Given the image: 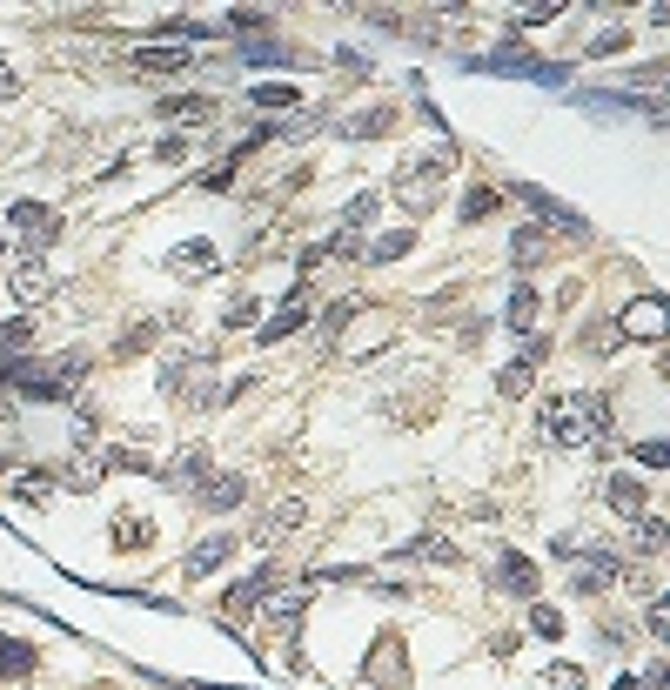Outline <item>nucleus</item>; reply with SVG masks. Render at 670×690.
<instances>
[{
  "instance_id": "obj_4",
  "label": "nucleus",
  "mask_w": 670,
  "mask_h": 690,
  "mask_svg": "<svg viewBox=\"0 0 670 690\" xmlns=\"http://www.w3.org/2000/svg\"><path fill=\"white\" fill-rule=\"evenodd\" d=\"M510 195L523 201V208H536L543 222H557V235H583V228H590V222L577 215V208H563L557 195H543V188H530V181H510Z\"/></svg>"
},
{
  "instance_id": "obj_13",
  "label": "nucleus",
  "mask_w": 670,
  "mask_h": 690,
  "mask_svg": "<svg viewBox=\"0 0 670 690\" xmlns=\"http://www.w3.org/2000/svg\"><path fill=\"white\" fill-rule=\"evenodd\" d=\"M34 664H41V650L27 637H0V677H34Z\"/></svg>"
},
{
  "instance_id": "obj_12",
  "label": "nucleus",
  "mask_w": 670,
  "mask_h": 690,
  "mask_svg": "<svg viewBox=\"0 0 670 690\" xmlns=\"http://www.w3.org/2000/svg\"><path fill=\"white\" fill-rule=\"evenodd\" d=\"M610 510H617V516H630V523H637V516L650 510V490H644V483H637V476H610Z\"/></svg>"
},
{
  "instance_id": "obj_17",
  "label": "nucleus",
  "mask_w": 670,
  "mask_h": 690,
  "mask_svg": "<svg viewBox=\"0 0 670 690\" xmlns=\"http://www.w3.org/2000/svg\"><path fill=\"white\" fill-rule=\"evenodd\" d=\"M496 577L510 583V590H523V597H530V590H536V570H530V563H523V557H503V563H496Z\"/></svg>"
},
{
  "instance_id": "obj_6",
  "label": "nucleus",
  "mask_w": 670,
  "mask_h": 690,
  "mask_svg": "<svg viewBox=\"0 0 670 690\" xmlns=\"http://www.w3.org/2000/svg\"><path fill=\"white\" fill-rule=\"evenodd\" d=\"M188 67H195L188 47H141V54H134V74H155V81H175Z\"/></svg>"
},
{
  "instance_id": "obj_14",
  "label": "nucleus",
  "mask_w": 670,
  "mask_h": 690,
  "mask_svg": "<svg viewBox=\"0 0 670 690\" xmlns=\"http://www.w3.org/2000/svg\"><path fill=\"white\" fill-rule=\"evenodd\" d=\"M242 496H248L242 476H215V483H201V503H208V510H242Z\"/></svg>"
},
{
  "instance_id": "obj_30",
  "label": "nucleus",
  "mask_w": 670,
  "mask_h": 690,
  "mask_svg": "<svg viewBox=\"0 0 670 690\" xmlns=\"http://www.w3.org/2000/svg\"><path fill=\"white\" fill-rule=\"evenodd\" d=\"M409 242H416V235H382V242H376V262H396Z\"/></svg>"
},
{
  "instance_id": "obj_34",
  "label": "nucleus",
  "mask_w": 670,
  "mask_h": 690,
  "mask_svg": "<svg viewBox=\"0 0 670 690\" xmlns=\"http://www.w3.org/2000/svg\"><path fill=\"white\" fill-rule=\"evenodd\" d=\"M208 690H228V684H208Z\"/></svg>"
},
{
  "instance_id": "obj_27",
  "label": "nucleus",
  "mask_w": 670,
  "mask_h": 690,
  "mask_svg": "<svg viewBox=\"0 0 670 690\" xmlns=\"http://www.w3.org/2000/svg\"><path fill=\"white\" fill-rule=\"evenodd\" d=\"M530 315H536V295L516 289V295H510V329H530Z\"/></svg>"
},
{
  "instance_id": "obj_8",
  "label": "nucleus",
  "mask_w": 670,
  "mask_h": 690,
  "mask_svg": "<svg viewBox=\"0 0 670 690\" xmlns=\"http://www.w3.org/2000/svg\"><path fill=\"white\" fill-rule=\"evenodd\" d=\"M624 329H637V342H664V302H657V295H637L624 309Z\"/></svg>"
},
{
  "instance_id": "obj_29",
  "label": "nucleus",
  "mask_w": 670,
  "mask_h": 690,
  "mask_svg": "<svg viewBox=\"0 0 670 690\" xmlns=\"http://www.w3.org/2000/svg\"><path fill=\"white\" fill-rule=\"evenodd\" d=\"M114 536H121V543H141V536H155V530H148L141 516H121V523H114Z\"/></svg>"
},
{
  "instance_id": "obj_11",
  "label": "nucleus",
  "mask_w": 670,
  "mask_h": 690,
  "mask_svg": "<svg viewBox=\"0 0 670 690\" xmlns=\"http://www.w3.org/2000/svg\"><path fill=\"white\" fill-rule=\"evenodd\" d=\"M161 121H175V128H208V121H215V101H201V94L161 101Z\"/></svg>"
},
{
  "instance_id": "obj_22",
  "label": "nucleus",
  "mask_w": 670,
  "mask_h": 690,
  "mask_svg": "<svg viewBox=\"0 0 670 690\" xmlns=\"http://www.w3.org/2000/svg\"><path fill=\"white\" fill-rule=\"evenodd\" d=\"M490 208H496V188H469V195H463V222H483Z\"/></svg>"
},
{
  "instance_id": "obj_31",
  "label": "nucleus",
  "mask_w": 670,
  "mask_h": 690,
  "mask_svg": "<svg viewBox=\"0 0 670 690\" xmlns=\"http://www.w3.org/2000/svg\"><path fill=\"white\" fill-rule=\"evenodd\" d=\"M637 456H644L650 469H664V436H650V443H637Z\"/></svg>"
},
{
  "instance_id": "obj_33",
  "label": "nucleus",
  "mask_w": 670,
  "mask_h": 690,
  "mask_svg": "<svg viewBox=\"0 0 670 690\" xmlns=\"http://www.w3.org/2000/svg\"><path fill=\"white\" fill-rule=\"evenodd\" d=\"M610 690H644V684H637V677H617V684H610Z\"/></svg>"
},
{
  "instance_id": "obj_18",
  "label": "nucleus",
  "mask_w": 670,
  "mask_h": 690,
  "mask_svg": "<svg viewBox=\"0 0 670 690\" xmlns=\"http://www.w3.org/2000/svg\"><path fill=\"white\" fill-rule=\"evenodd\" d=\"M255 315H262V302H255V295H228V309H222V322H228V329H248V322H255Z\"/></svg>"
},
{
  "instance_id": "obj_32",
  "label": "nucleus",
  "mask_w": 670,
  "mask_h": 690,
  "mask_svg": "<svg viewBox=\"0 0 670 690\" xmlns=\"http://www.w3.org/2000/svg\"><path fill=\"white\" fill-rule=\"evenodd\" d=\"M14 88H21V81H14V74H7V61H0V101H7Z\"/></svg>"
},
{
  "instance_id": "obj_9",
  "label": "nucleus",
  "mask_w": 670,
  "mask_h": 690,
  "mask_svg": "<svg viewBox=\"0 0 670 690\" xmlns=\"http://www.w3.org/2000/svg\"><path fill=\"white\" fill-rule=\"evenodd\" d=\"M228 557H235V536H201L195 550H188V577H215Z\"/></svg>"
},
{
  "instance_id": "obj_21",
  "label": "nucleus",
  "mask_w": 670,
  "mask_h": 690,
  "mask_svg": "<svg viewBox=\"0 0 670 690\" xmlns=\"http://www.w3.org/2000/svg\"><path fill=\"white\" fill-rule=\"evenodd\" d=\"M175 483H208V449H188V456H181Z\"/></svg>"
},
{
  "instance_id": "obj_26",
  "label": "nucleus",
  "mask_w": 670,
  "mask_h": 690,
  "mask_svg": "<svg viewBox=\"0 0 670 690\" xmlns=\"http://www.w3.org/2000/svg\"><path fill=\"white\" fill-rule=\"evenodd\" d=\"M530 630H536V637H563V617L550 610V603H536V610H530Z\"/></svg>"
},
{
  "instance_id": "obj_25",
  "label": "nucleus",
  "mask_w": 670,
  "mask_h": 690,
  "mask_svg": "<svg viewBox=\"0 0 670 690\" xmlns=\"http://www.w3.org/2000/svg\"><path fill=\"white\" fill-rule=\"evenodd\" d=\"M496 389H503V396H523V389H530V362H510V369L496 376Z\"/></svg>"
},
{
  "instance_id": "obj_3",
  "label": "nucleus",
  "mask_w": 670,
  "mask_h": 690,
  "mask_svg": "<svg viewBox=\"0 0 670 690\" xmlns=\"http://www.w3.org/2000/svg\"><path fill=\"white\" fill-rule=\"evenodd\" d=\"M161 382H168L181 402H208V396H215V389H208V356H201V349H181V356H168Z\"/></svg>"
},
{
  "instance_id": "obj_10",
  "label": "nucleus",
  "mask_w": 670,
  "mask_h": 690,
  "mask_svg": "<svg viewBox=\"0 0 670 690\" xmlns=\"http://www.w3.org/2000/svg\"><path fill=\"white\" fill-rule=\"evenodd\" d=\"M262 603H268V570H255L248 583H235V590H228L222 610L235 617V624H242V617H255V610H262Z\"/></svg>"
},
{
  "instance_id": "obj_28",
  "label": "nucleus",
  "mask_w": 670,
  "mask_h": 690,
  "mask_svg": "<svg viewBox=\"0 0 670 690\" xmlns=\"http://www.w3.org/2000/svg\"><path fill=\"white\" fill-rule=\"evenodd\" d=\"M583 349H590V356H610V349H617V329H610V322H597V329H590V342H583Z\"/></svg>"
},
{
  "instance_id": "obj_24",
  "label": "nucleus",
  "mask_w": 670,
  "mask_h": 690,
  "mask_svg": "<svg viewBox=\"0 0 670 690\" xmlns=\"http://www.w3.org/2000/svg\"><path fill=\"white\" fill-rule=\"evenodd\" d=\"M255 101H262V108H295L302 94H295V88H282V81H262V88H255Z\"/></svg>"
},
{
  "instance_id": "obj_5",
  "label": "nucleus",
  "mask_w": 670,
  "mask_h": 690,
  "mask_svg": "<svg viewBox=\"0 0 670 690\" xmlns=\"http://www.w3.org/2000/svg\"><path fill=\"white\" fill-rule=\"evenodd\" d=\"M7 222L21 228V242H34V248H47L54 235H61V215L41 208V201H14V208H7Z\"/></svg>"
},
{
  "instance_id": "obj_15",
  "label": "nucleus",
  "mask_w": 670,
  "mask_h": 690,
  "mask_svg": "<svg viewBox=\"0 0 670 690\" xmlns=\"http://www.w3.org/2000/svg\"><path fill=\"white\" fill-rule=\"evenodd\" d=\"M168 268H175V275H208V268H215V248H208V242H181L175 255H168Z\"/></svg>"
},
{
  "instance_id": "obj_20",
  "label": "nucleus",
  "mask_w": 670,
  "mask_h": 690,
  "mask_svg": "<svg viewBox=\"0 0 670 690\" xmlns=\"http://www.w3.org/2000/svg\"><path fill=\"white\" fill-rule=\"evenodd\" d=\"M302 315H309V309H302V302H289V309H282V315L262 329V342H282V335H295V329H302Z\"/></svg>"
},
{
  "instance_id": "obj_7",
  "label": "nucleus",
  "mask_w": 670,
  "mask_h": 690,
  "mask_svg": "<svg viewBox=\"0 0 670 690\" xmlns=\"http://www.w3.org/2000/svg\"><path fill=\"white\" fill-rule=\"evenodd\" d=\"M7 496L27 503V510H47V503H54V476H47V469H14V476H7Z\"/></svg>"
},
{
  "instance_id": "obj_1",
  "label": "nucleus",
  "mask_w": 670,
  "mask_h": 690,
  "mask_svg": "<svg viewBox=\"0 0 670 690\" xmlns=\"http://www.w3.org/2000/svg\"><path fill=\"white\" fill-rule=\"evenodd\" d=\"M81 376H88V356H81V349H67V356H47V362H34V356L7 362V382H14L27 402H67Z\"/></svg>"
},
{
  "instance_id": "obj_16",
  "label": "nucleus",
  "mask_w": 670,
  "mask_h": 690,
  "mask_svg": "<svg viewBox=\"0 0 670 690\" xmlns=\"http://www.w3.org/2000/svg\"><path fill=\"white\" fill-rule=\"evenodd\" d=\"M47 289H54V282H47L41 262H14V295H21V302H41Z\"/></svg>"
},
{
  "instance_id": "obj_23",
  "label": "nucleus",
  "mask_w": 670,
  "mask_h": 690,
  "mask_svg": "<svg viewBox=\"0 0 670 690\" xmlns=\"http://www.w3.org/2000/svg\"><path fill=\"white\" fill-rule=\"evenodd\" d=\"M349 315H356V295H349V302H335V309L322 315V342H335V335L349 329Z\"/></svg>"
},
{
  "instance_id": "obj_2",
  "label": "nucleus",
  "mask_w": 670,
  "mask_h": 690,
  "mask_svg": "<svg viewBox=\"0 0 670 690\" xmlns=\"http://www.w3.org/2000/svg\"><path fill=\"white\" fill-rule=\"evenodd\" d=\"M443 175H449V155H443V148H436V155H409V161L396 168V201L423 215L429 201L443 195Z\"/></svg>"
},
{
  "instance_id": "obj_19",
  "label": "nucleus",
  "mask_w": 670,
  "mask_h": 690,
  "mask_svg": "<svg viewBox=\"0 0 670 690\" xmlns=\"http://www.w3.org/2000/svg\"><path fill=\"white\" fill-rule=\"evenodd\" d=\"M396 128V114L389 108H369V114H356V121H349V134H369V141H376V134H389Z\"/></svg>"
}]
</instances>
